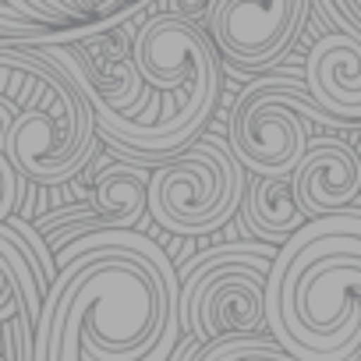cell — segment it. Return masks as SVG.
<instances>
[{
    "instance_id": "obj_1",
    "label": "cell",
    "mask_w": 361,
    "mask_h": 361,
    "mask_svg": "<svg viewBox=\"0 0 361 361\" xmlns=\"http://www.w3.org/2000/svg\"><path fill=\"white\" fill-rule=\"evenodd\" d=\"M36 43L39 39H0V68H18L39 78V92L18 110L4 138V156L18 177L54 188L92 163L99 124L71 75Z\"/></svg>"
},
{
    "instance_id": "obj_2",
    "label": "cell",
    "mask_w": 361,
    "mask_h": 361,
    "mask_svg": "<svg viewBox=\"0 0 361 361\" xmlns=\"http://www.w3.org/2000/svg\"><path fill=\"white\" fill-rule=\"evenodd\" d=\"M280 248L255 241L206 248L180 266V333L199 343L252 336L266 326V276Z\"/></svg>"
},
{
    "instance_id": "obj_3",
    "label": "cell",
    "mask_w": 361,
    "mask_h": 361,
    "mask_svg": "<svg viewBox=\"0 0 361 361\" xmlns=\"http://www.w3.org/2000/svg\"><path fill=\"white\" fill-rule=\"evenodd\" d=\"M245 166L216 135L195 138L149 177V220L170 234L199 238L220 231L245 202Z\"/></svg>"
},
{
    "instance_id": "obj_4",
    "label": "cell",
    "mask_w": 361,
    "mask_h": 361,
    "mask_svg": "<svg viewBox=\"0 0 361 361\" xmlns=\"http://www.w3.org/2000/svg\"><path fill=\"white\" fill-rule=\"evenodd\" d=\"M308 124H340L294 78L252 82L231 110L227 145L234 159L255 177H287L305 159L312 138Z\"/></svg>"
},
{
    "instance_id": "obj_5",
    "label": "cell",
    "mask_w": 361,
    "mask_h": 361,
    "mask_svg": "<svg viewBox=\"0 0 361 361\" xmlns=\"http://www.w3.org/2000/svg\"><path fill=\"white\" fill-rule=\"evenodd\" d=\"M305 18L308 0H209L202 29L231 68L262 71L298 43Z\"/></svg>"
},
{
    "instance_id": "obj_6",
    "label": "cell",
    "mask_w": 361,
    "mask_h": 361,
    "mask_svg": "<svg viewBox=\"0 0 361 361\" xmlns=\"http://www.w3.org/2000/svg\"><path fill=\"white\" fill-rule=\"evenodd\" d=\"M294 199L308 220L350 209L361 192V159L343 138H315L290 173Z\"/></svg>"
},
{
    "instance_id": "obj_7",
    "label": "cell",
    "mask_w": 361,
    "mask_h": 361,
    "mask_svg": "<svg viewBox=\"0 0 361 361\" xmlns=\"http://www.w3.org/2000/svg\"><path fill=\"white\" fill-rule=\"evenodd\" d=\"M312 99L340 124H361V32H326L305 61Z\"/></svg>"
},
{
    "instance_id": "obj_8",
    "label": "cell",
    "mask_w": 361,
    "mask_h": 361,
    "mask_svg": "<svg viewBox=\"0 0 361 361\" xmlns=\"http://www.w3.org/2000/svg\"><path fill=\"white\" fill-rule=\"evenodd\" d=\"M149 166L142 163H110L96 170L92 206L99 213L103 231H131L149 213Z\"/></svg>"
},
{
    "instance_id": "obj_9",
    "label": "cell",
    "mask_w": 361,
    "mask_h": 361,
    "mask_svg": "<svg viewBox=\"0 0 361 361\" xmlns=\"http://www.w3.org/2000/svg\"><path fill=\"white\" fill-rule=\"evenodd\" d=\"M241 216H245L248 231L255 238H262L266 245H287L308 224V216L301 213V206L294 199L290 173L287 177H255L245 192Z\"/></svg>"
},
{
    "instance_id": "obj_10",
    "label": "cell",
    "mask_w": 361,
    "mask_h": 361,
    "mask_svg": "<svg viewBox=\"0 0 361 361\" xmlns=\"http://www.w3.org/2000/svg\"><path fill=\"white\" fill-rule=\"evenodd\" d=\"M269 347H276V340L266 333L227 336V340H213V343H199L195 336H188L180 347H173L170 361H252L255 354H262Z\"/></svg>"
},
{
    "instance_id": "obj_11",
    "label": "cell",
    "mask_w": 361,
    "mask_h": 361,
    "mask_svg": "<svg viewBox=\"0 0 361 361\" xmlns=\"http://www.w3.org/2000/svg\"><path fill=\"white\" fill-rule=\"evenodd\" d=\"M54 32H61V29L29 22L8 4V0H0V39H39V43H47V39H54Z\"/></svg>"
},
{
    "instance_id": "obj_12",
    "label": "cell",
    "mask_w": 361,
    "mask_h": 361,
    "mask_svg": "<svg viewBox=\"0 0 361 361\" xmlns=\"http://www.w3.org/2000/svg\"><path fill=\"white\" fill-rule=\"evenodd\" d=\"M18 206V170L8 163L4 149H0V220H8Z\"/></svg>"
},
{
    "instance_id": "obj_13",
    "label": "cell",
    "mask_w": 361,
    "mask_h": 361,
    "mask_svg": "<svg viewBox=\"0 0 361 361\" xmlns=\"http://www.w3.org/2000/svg\"><path fill=\"white\" fill-rule=\"evenodd\" d=\"M18 110H22V106H18L11 96L0 92V149H4V138H8V131H11V124H15Z\"/></svg>"
},
{
    "instance_id": "obj_14",
    "label": "cell",
    "mask_w": 361,
    "mask_h": 361,
    "mask_svg": "<svg viewBox=\"0 0 361 361\" xmlns=\"http://www.w3.org/2000/svg\"><path fill=\"white\" fill-rule=\"evenodd\" d=\"M347 22L361 32V0H357V4H350V11H347Z\"/></svg>"
},
{
    "instance_id": "obj_15",
    "label": "cell",
    "mask_w": 361,
    "mask_h": 361,
    "mask_svg": "<svg viewBox=\"0 0 361 361\" xmlns=\"http://www.w3.org/2000/svg\"><path fill=\"white\" fill-rule=\"evenodd\" d=\"M354 361H361V354H354Z\"/></svg>"
},
{
    "instance_id": "obj_16",
    "label": "cell",
    "mask_w": 361,
    "mask_h": 361,
    "mask_svg": "<svg viewBox=\"0 0 361 361\" xmlns=\"http://www.w3.org/2000/svg\"><path fill=\"white\" fill-rule=\"evenodd\" d=\"M0 361H4V357H0Z\"/></svg>"
}]
</instances>
